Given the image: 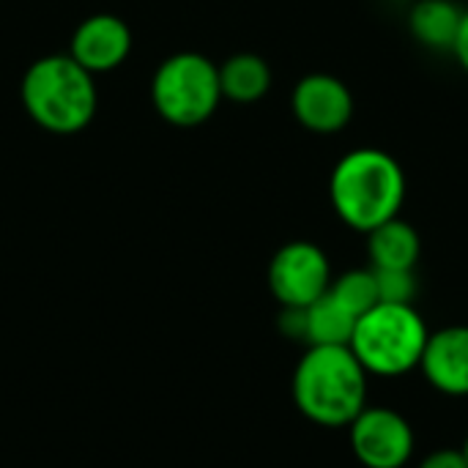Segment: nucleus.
<instances>
[{"instance_id":"f257e3e1","label":"nucleus","mask_w":468,"mask_h":468,"mask_svg":"<svg viewBox=\"0 0 468 468\" xmlns=\"http://www.w3.org/2000/svg\"><path fill=\"white\" fill-rule=\"evenodd\" d=\"M329 200L348 228L370 233L400 214L406 203V173L381 148L348 151L332 170Z\"/></svg>"},{"instance_id":"f03ea898","label":"nucleus","mask_w":468,"mask_h":468,"mask_svg":"<svg viewBox=\"0 0 468 468\" xmlns=\"http://www.w3.org/2000/svg\"><path fill=\"white\" fill-rule=\"evenodd\" d=\"M293 400L310 422L348 428L367 409V370L348 346H310L293 373Z\"/></svg>"},{"instance_id":"7ed1b4c3","label":"nucleus","mask_w":468,"mask_h":468,"mask_svg":"<svg viewBox=\"0 0 468 468\" xmlns=\"http://www.w3.org/2000/svg\"><path fill=\"white\" fill-rule=\"evenodd\" d=\"M22 104L41 129L74 134L96 115L93 74L71 55L38 58L22 77Z\"/></svg>"},{"instance_id":"20e7f679","label":"nucleus","mask_w":468,"mask_h":468,"mask_svg":"<svg viewBox=\"0 0 468 468\" xmlns=\"http://www.w3.org/2000/svg\"><path fill=\"white\" fill-rule=\"evenodd\" d=\"M428 326L414 304H376L362 318H356L348 348L362 362L367 376L395 378L420 367Z\"/></svg>"},{"instance_id":"39448f33","label":"nucleus","mask_w":468,"mask_h":468,"mask_svg":"<svg viewBox=\"0 0 468 468\" xmlns=\"http://www.w3.org/2000/svg\"><path fill=\"white\" fill-rule=\"evenodd\" d=\"M154 107L176 126H197L214 115L222 88L219 69L197 52H178L167 58L151 82Z\"/></svg>"},{"instance_id":"423d86ee","label":"nucleus","mask_w":468,"mask_h":468,"mask_svg":"<svg viewBox=\"0 0 468 468\" xmlns=\"http://www.w3.org/2000/svg\"><path fill=\"white\" fill-rule=\"evenodd\" d=\"M332 285L326 252L313 241L285 244L269 266V288L282 307H310Z\"/></svg>"},{"instance_id":"0eeeda50","label":"nucleus","mask_w":468,"mask_h":468,"mask_svg":"<svg viewBox=\"0 0 468 468\" xmlns=\"http://www.w3.org/2000/svg\"><path fill=\"white\" fill-rule=\"evenodd\" d=\"M351 450L367 468H403L414 455V431L392 409H365L351 425Z\"/></svg>"},{"instance_id":"6e6552de","label":"nucleus","mask_w":468,"mask_h":468,"mask_svg":"<svg viewBox=\"0 0 468 468\" xmlns=\"http://www.w3.org/2000/svg\"><path fill=\"white\" fill-rule=\"evenodd\" d=\"M293 115L315 134H335L351 121L354 96L343 80L332 74H310L293 90Z\"/></svg>"},{"instance_id":"1a4fd4ad","label":"nucleus","mask_w":468,"mask_h":468,"mask_svg":"<svg viewBox=\"0 0 468 468\" xmlns=\"http://www.w3.org/2000/svg\"><path fill=\"white\" fill-rule=\"evenodd\" d=\"M132 52V33L123 19L112 14H96L80 22L71 36V58L90 74L110 71Z\"/></svg>"},{"instance_id":"9d476101","label":"nucleus","mask_w":468,"mask_h":468,"mask_svg":"<svg viewBox=\"0 0 468 468\" xmlns=\"http://www.w3.org/2000/svg\"><path fill=\"white\" fill-rule=\"evenodd\" d=\"M420 370L428 384L450 398L468 395V326H447L428 337Z\"/></svg>"},{"instance_id":"9b49d317","label":"nucleus","mask_w":468,"mask_h":468,"mask_svg":"<svg viewBox=\"0 0 468 468\" xmlns=\"http://www.w3.org/2000/svg\"><path fill=\"white\" fill-rule=\"evenodd\" d=\"M367 239L373 269H414L420 261V233L400 217L373 228Z\"/></svg>"},{"instance_id":"f8f14e48","label":"nucleus","mask_w":468,"mask_h":468,"mask_svg":"<svg viewBox=\"0 0 468 468\" xmlns=\"http://www.w3.org/2000/svg\"><path fill=\"white\" fill-rule=\"evenodd\" d=\"M463 11L452 0H420L409 14L411 36L436 52H452Z\"/></svg>"},{"instance_id":"ddd939ff","label":"nucleus","mask_w":468,"mask_h":468,"mask_svg":"<svg viewBox=\"0 0 468 468\" xmlns=\"http://www.w3.org/2000/svg\"><path fill=\"white\" fill-rule=\"evenodd\" d=\"M219 88H222V96L233 101H241V104L258 101L271 88V69L261 55H252V52L233 55L219 66Z\"/></svg>"},{"instance_id":"4468645a","label":"nucleus","mask_w":468,"mask_h":468,"mask_svg":"<svg viewBox=\"0 0 468 468\" xmlns=\"http://www.w3.org/2000/svg\"><path fill=\"white\" fill-rule=\"evenodd\" d=\"M356 315L348 313L329 291L304 307V343L310 346H348Z\"/></svg>"},{"instance_id":"2eb2a0df","label":"nucleus","mask_w":468,"mask_h":468,"mask_svg":"<svg viewBox=\"0 0 468 468\" xmlns=\"http://www.w3.org/2000/svg\"><path fill=\"white\" fill-rule=\"evenodd\" d=\"M329 293L356 318H362L367 310H373L376 304H381L378 299V282H376V271L373 269H351L343 277H337L329 285Z\"/></svg>"},{"instance_id":"dca6fc26","label":"nucleus","mask_w":468,"mask_h":468,"mask_svg":"<svg viewBox=\"0 0 468 468\" xmlns=\"http://www.w3.org/2000/svg\"><path fill=\"white\" fill-rule=\"evenodd\" d=\"M378 282V299L384 304H414L417 277L414 269H373Z\"/></svg>"},{"instance_id":"f3484780","label":"nucleus","mask_w":468,"mask_h":468,"mask_svg":"<svg viewBox=\"0 0 468 468\" xmlns=\"http://www.w3.org/2000/svg\"><path fill=\"white\" fill-rule=\"evenodd\" d=\"M420 468H468V461L463 450H436L420 463Z\"/></svg>"},{"instance_id":"a211bd4d","label":"nucleus","mask_w":468,"mask_h":468,"mask_svg":"<svg viewBox=\"0 0 468 468\" xmlns=\"http://www.w3.org/2000/svg\"><path fill=\"white\" fill-rule=\"evenodd\" d=\"M452 55L458 58V63L463 66V71L468 74V11H463L458 36H455V44H452Z\"/></svg>"},{"instance_id":"6ab92c4d","label":"nucleus","mask_w":468,"mask_h":468,"mask_svg":"<svg viewBox=\"0 0 468 468\" xmlns=\"http://www.w3.org/2000/svg\"><path fill=\"white\" fill-rule=\"evenodd\" d=\"M463 455H466V461H468V439H466V444H463Z\"/></svg>"}]
</instances>
